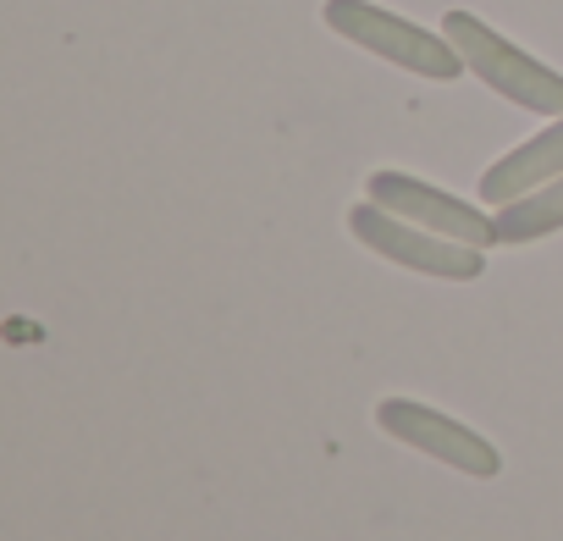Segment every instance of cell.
Listing matches in <instances>:
<instances>
[{"mask_svg":"<svg viewBox=\"0 0 563 541\" xmlns=\"http://www.w3.org/2000/svg\"><path fill=\"white\" fill-rule=\"evenodd\" d=\"M442 34L464 56L470 78H481L492 95H503L508 106H519L530 117H563V73L558 67L536 62L530 51H519L508 34H497L475 12H448L442 18Z\"/></svg>","mask_w":563,"mask_h":541,"instance_id":"cell-1","label":"cell"},{"mask_svg":"<svg viewBox=\"0 0 563 541\" xmlns=\"http://www.w3.org/2000/svg\"><path fill=\"white\" fill-rule=\"evenodd\" d=\"M321 18H327V29H332L338 40H349V45H360V51L393 62L398 73L426 78V84H453V78L470 73L448 34H431V29H420V23H409V18L376 7V0H327Z\"/></svg>","mask_w":563,"mask_h":541,"instance_id":"cell-2","label":"cell"},{"mask_svg":"<svg viewBox=\"0 0 563 541\" xmlns=\"http://www.w3.org/2000/svg\"><path fill=\"white\" fill-rule=\"evenodd\" d=\"M349 232H354L371 254H382V260H393V265H404V270H420V277L475 283L481 270H486V249L459 243V238H442V232H431V227H420V221H404V216L382 210L376 199H365V205L349 210Z\"/></svg>","mask_w":563,"mask_h":541,"instance_id":"cell-3","label":"cell"},{"mask_svg":"<svg viewBox=\"0 0 563 541\" xmlns=\"http://www.w3.org/2000/svg\"><path fill=\"white\" fill-rule=\"evenodd\" d=\"M376 426L393 442H404V448H415V453H426V459H437V464H448L459 475H475V481H497L503 475V453L481 431H470L464 420H453V415H442L431 404L382 398L376 404Z\"/></svg>","mask_w":563,"mask_h":541,"instance_id":"cell-4","label":"cell"},{"mask_svg":"<svg viewBox=\"0 0 563 541\" xmlns=\"http://www.w3.org/2000/svg\"><path fill=\"white\" fill-rule=\"evenodd\" d=\"M365 199H376L382 210H393L404 221H420V227H431L442 238H459V243H475V249L497 243V216L492 210H481V205H470V199H459V194H448V188H437L426 177H409V172H393V166L371 172L365 177Z\"/></svg>","mask_w":563,"mask_h":541,"instance_id":"cell-5","label":"cell"},{"mask_svg":"<svg viewBox=\"0 0 563 541\" xmlns=\"http://www.w3.org/2000/svg\"><path fill=\"white\" fill-rule=\"evenodd\" d=\"M552 177H563V117H547L541 133H530L525 144H514L508 155H497L486 166L481 205L497 210V205H508V199H519V194H530V188H541Z\"/></svg>","mask_w":563,"mask_h":541,"instance_id":"cell-6","label":"cell"},{"mask_svg":"<svg viewBox=\"0 0 563 541\" xmlns=\"http://www.w3.org/2000/svg\"><path fill=\"white\" fill-rule=\"evenodd\" d=\"M492 216H497V243H536V238L563 232V177L497 205Z\"/></svg>","mask_w":563,"mask_h":541,"instance_id":"cell-7","label":"cell"}]
</instances>
